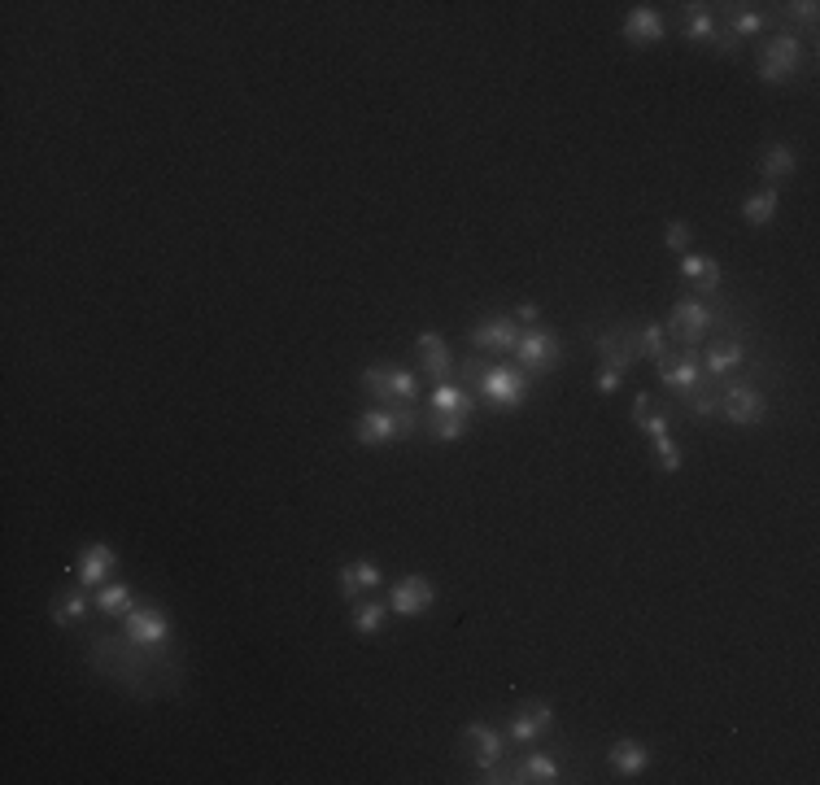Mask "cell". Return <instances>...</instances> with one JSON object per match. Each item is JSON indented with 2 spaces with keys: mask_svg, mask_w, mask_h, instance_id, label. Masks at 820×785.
Here are the masks:
<instances>
[{
  "mask_svg": "<svg viewBox=\"0 0 820 785\" xmlns=\"http://www.w3.org/2000/svg\"><path fill=\"white\" fill-rule=\"evenodd\" d=\"M476 389L489 410H520L528 402V389H533V376H524L520 367H489L476 380Z\"/></svg>",
  "mask_w": 820,
  "mask_h": 785,
  "instance_id": "1",
  "label": "cell"
},
{
  "mask_svg": "<svg viewBox=\"0 0 820 785\" xmlns=\"http://www.w3.org/2000/svg\"><path fill=\"white\" fill-rule=\"evenodd\" d=\"M415 428H419L415 406H402V410H367V415H358V424H354V441H358V445H393V441L410 437Z\"/></svg>",
  "mask_w": 820,
  "mask_h": 785,
  "instance_id": "2",
  "label": "cell"
},
{
  "mask_svg": "<svg viewBox=\"0 0 820 785\" xmlns=\"http://www.w3.org/2000/svg\"><path fill=\"white\" fill-rule=\"evenodd\" d=\"M563 362V341L554 332H541V328H528L520 332V345H515V367L524 376H546V371H559Z\"/></svg>",
  "mask_w": 820,
  "mask_h": 785,
  "instance_id": "3",
  "label": "cell"
},
{
  "mask_svg": "<svg viewBox=\"0 0 820 785\" xmlns=\"http://www.w3.org/2000/svg\"><path fill=\"white\" fill-rule=\"evenodd\" d=\"M711 323H716V310L698 297H685V301H677V310H672V319H668V341L698 349V341L711 332Z\"/></svg>",
  "mask_w": 820,
  "mask_h": 785,
  "instance_id": "4",
  "label": "cell"
},
{
  "mask_svg": "<svg viewBox=\"0 0 820 785\" xmlns=\"http://www.w3.org/2000/svg\"><path fill=\"white\" fill-rule=\"evenodd\" d=\"M803 66V40L799 35H773V40L764 44V62H759V79L764 83H786L790 75H799Z\"/></svg>",
  "mask_w": 820,
  "mask_h": 785,
  "instance_id": "5",
  "label": "cell"
},
{
  "mask_svg": "<svg viewBox=\"0 0 820 785\" xmlns=\"http://www.w3.org/2000/svg\"><path fill=\"white\" fill-rule=\"evenodd\" d=\"M363 389H367L371 397H384V402H406V406H415L419 376H415V371H397V367H367V371H363Z\"/></svg>",
  "mask_w": 820,
  "mask_h": 785,
  "instance_id": "6",
  "label": "cell"
},
{
  "mask_svg": "<svg viewBox=\"0 0 820 785\" xmlns=\"http://www.w3.org/2000/svg\"><path fill=\"white\" fill-rule=\"evenodd\" d=\"M520 319L515 314H489V319H480L476 328H472V345L476 349H485V354H515V345H520Z\"/></svg>",
  "mask_w": 820,
  "mask_h": 785,
  "instance_id": "7",
  "label": "cell"
},
{
  "mask_svg": "<svg viewBox=\"0 0 820 785\" xmlns=\"http://www.w3.org/2000/svg\"><path fill=\"white\" fill-rule=\"evenodd\" d=\"M127 642L140 650H158L171 642V615H162L158 607H131L127 611Z\"/></svg>",
  "mask_w": 820,
  "mask_h": 785,
  "instance_id": "8",
  "label": "cell"
},
{
  "mask_svg": "<svg viewBox=\"0 0 820 785\" xmlns=\"http://www.w3.org/2000/svg\"><path fill=\"white\" fill-rule=\"evenodd\" d=\"M432 602H437V589H432L428 576H402L389 594V611L402 615V620H419V615L432 611Z\"/></svg>",
  "mask_w": 820,
  "mask_h": 785,
  "instance_id": "9",
  "label": "cell"
},
{
  "mask_svg": "<svg viewBox=\"0 0 820 785\" xmlns=\"http://www.w3.org/2000/svg\"><path fill=\"white\" fill-rule=\"evenodd\" d=\"M720 410H725V419L729 424H759V419L768 415V402H764V393L751 389V384H729L725 393H720Z\"/></svg>",
  "mask_w": 820,
  "mask_h": 785,
  "instance_id": "10",
  "label": "cell"
},
{
  "mask_svg": "<svg viewBox=\"0 0 820 785\" xmlns=\"http://www.w3.org/2000/svg\"><path fill=\"white\" fill-rule=\"evenodd\" d=\"M659 371H663V384L668 389H677V393H694V389H703V358H698V349H681V354H668L659 362Z\"/></svg>",
  "mask_w": 820,
  "mask_h": 785,
  "instance_id": "11",
  "label": "cell"
},
{
  "mask_svg": "<svg viewBox=\"0 0 820 785\" xmlns=\"http://www.w3.org/2000/svg\"><path fill=\"white\" fill-rule=\"evenodd\" d=\"M554 729V707L550 703H528L524 711H515L511 724H506V742L515 746H528V742H541V733Z\"/></svg>",
  "mask_w": 820,
  "mask_h": 785,
  "instance_id": "12",
  "label": "cell"
},
{
  "mask_svg": "<svg viewBox=\"0 0 820 785\" xmlns=\"http://www.w3.org/2000/svg\"><path fill=\"white\" fill-rule=\"evenodd\" d=\"M463 738H467V746H472V759H476L480 772L498 768L506 759V733H498L493 724H467Z\"/></svg>",
  "mask_w": 820,
  "mask_h": 785,
  "instance_id": "13",
  "label": "cell"
},
{
  "mask_svg": "<svg viewBox=\"0 0 820 785\" xmlns=\"http://www.w3.org/2000/svg\"><path fill=\"white\" fill-rule=\"evenodd\" d=\"M598 358H602V367L624 371V376H629L633 362H637V336H633V328H611V332H602V336H598Z\"/></svg>",
  "mask_w": 820,
  "mask_h": 785,
  "instance_id": "14",
  "label": "cell"
},
{
  "mask_svg": "<svg viewBox=\"0 0 820 785\" xmlns=\"http://www.w3.org/2000/svg\"><path fill=\"white\" fill-rule=\"evenodd\" d=\"M415 354H419V367H424L437 384L454 376V354H450V345H445L441 332H419L415 336Z\"/></svg>",
  "mask_w": 820,
  "mask_h": 785,
  "instance_id": "15",
  "label": "cell"
},
{
  "mask_svg": "<svg viewBox=\"0 0 820 785\" xmlns=\"http://www.w3.org/2000/svg\"><path fill=\"white\" fill-rule=\"evenodd\" d=\"M114 567H118V554H114V546H105V541H92V546L79 554L75 576H79V585H83V589H96V585H105V581H110V572H114Z\"/></svg>",
  "mask_w": 820,
  "mask_h": 785,
  "instance_id": "16",
  "label": "cell"
},
{
  "mask_svg": "<svg viewBox=\"0 0 820 785\" xmlns=\"http://www.w3.org/2000/svg\"><path fill=\"white\" fill-rule=\"evenodd\" d=\"M380 581H384V567L371 563V559L345 563L341 576H336V585H341V598H345V602H358V598L367 594V589H380Z\"/></svg>",
  "mask_w": 820,
  "mask_h": 785,
  "instance_id": "17",
  "label": "cell"
},
{
  "mask_svg": "<svg viewBox=\"0 0 820 785\" xmlns=\"http://www.w3.org/2000/svg\"><path fill=\"white\" fill-rule=\"evenodd\" d=\"M663 14L659 9H650V5H633L629 9V18H624V27H620V35L629 44H637V48H646V44H659L663 40Z\"/></svg>",
  "mask_w": 820,
  "mask_h": 785,
  "instance_id": "18",
  "label": "cell"
},
{
  "mask_svg": "<svg viewBox=\"0 0 820 785\" xmlns=\"http://www.w3.org/2000/svg\"><path fill=\"white\" fill-rule=\"evenodd\" d=\"M742 362H746V349L738 336H729V341H716L707 349V358H703V376L711 380H725L733 376V371H742Z\"/></svg>",
  "mask_w": 820,
  "mask_h": 785,
  "instance_id": "19",
  "label": "cell"
},
{
  "mask_svg": "<svg viewBox=\"0 0 820 785\" xmlns=\"http://www.w3.org/2000/svg\"><path fill=\"white\" fill-rule=\"evenodd\" d=\"M428 402H432V415H472L476 397L467 389H458L454 380H441V384H432Z\"/></svg>",
  "mask_w": 820,
  "mask_h": 785,
  "instance_id": "20",
  "label": "cell"
},
{
  "mask_svg": "<svg viewBox=\"0 0 820 785\" xmlns=\"http://www.w3.org/2000/svg\"><path fill=\"white\" fill-rule=\"evenodd\" d=\"M681 280L698 284L703 293H720V280H725V271H720V262L703 258V253H681Z\"/></svg>",
  "mask_w": 820,
  "mask_h": 785,
  "instance_id": "21",
  "label": "cell"
},
{
  "mask_svg": "<svg viewBox=\"0 0 820 785\" xmlns=\"http://www.w3.org/2000/svg\"><path fill=\"white\" fill-rule=\"evenodd\" d=\"M511 777H515V785H554V781H563L559 777V759H550V755H528L524 764H511Z\"/></svg>",
  "mask_w": 820,
  "mask_h": 785,
  "instance_id": "22",
  "label": "cell"
},
{
  "mask_svg": "<svg viewBox=\"0 0 820 785\" xmlns=\"http://www.w3.org/2000/svg\"><path fill=\"white\" fill-rule=\"evenodd\" d=\"M611 768L620 772V777H637V772H646V764H650V751L642 742H633V738H620L611 746Z\"/></svg>",
  "mask_w": 820,
  "mask_h": 785,
  "instance_id": "23",
  "label": "cell"
},
{
  "mask_svg": "<svg viewBox=\"0 0 820 785\" xmlns=\"http://www.w3.org/2000/svg\"><path fill=\"white\" fill-rule=\"evenodd\" d=\"M794 171H799V153H794L790 144H768V153L759 157V175H764L768 184H777V179H790Z\"/></svg>",
  "mask_w": 820,
  "mask_h": 785,
  "instance_id": "24",
  "label": "cell"
},
{
  "mask_svg": "<svg viewBox=\"0 0 820 785\" xmlns=\"http://www.w3.org/2000/svg\"><path fill=\"white\" fill-rule=\"evenodd\" d=\"M685 40L703 44V40H720V27L711 18V5H685Z\"/></svg>",
  "mask_w": 820,
  "mask_h": 785,
  "instance_id": "25",
  "label": "cell"
},
{
  "mask_svg": "<svg viewBox=\"0 0 820 785\" xmlns=\"http://www.w3.org/2000/svg\"><path fill=\"white\" fill-rule=\"evenodd\" d=\"M389 602H367V598H358L354 602V628L363 637H380L384 633V620H389Z\"/></svg>",
  "mask_w": 820,
  "mask_h": 785,
  "instance_id": "26",
  "label": "cell"
},
{
  "mask_svg": "<svg viewBox=\"0 0 820 785\" xmlns=\"http://www.w3.org/2000/svg\"><path fill=\"white\" fill-rule=\"evenodd\" d=\"M637 336V358H650V362H663L672 354L668 349V328H659V323H646V328H633Z\"/></svg>",
  "mask_w": 820,
  "mask_h": 785,
  "instance_id": "27",
  "label": "cell"
},
{
  "mask_svg": "<svg viewBox=\"0 0 820 785\" xmlns=\"http://www.w3.org/2000/svg\"><path fill=\"white\" fill-rule=\"evenodd\" d=\"M742 219L751 227H768V223H773L777 219V188H764V192H755V197H746Z\"/></svg>",
  "mask_w": 820,
  "mask_h": 785,
  "instance_id": "28",
  "label": "cell"
},
{
  "mask_svg": "<svg viewBox=\"0 0 820 785\" xmlns=\"http://www.w3.org/2000/svg\"><path fill=\"white\" fill-rule=\"evenodd\" d=\"M88 607H92V602H88V594H83V589H75V594H57L53 598V624H79L83 620V615H88Z\"/></svg>",
  "mask_w": 820,
  "mask_h": 785,
  "instance_id": "29",
  "label": "cell"
},
{
  "mask_svg": "<svg viewBox=\"0 0 820 785\" xmlns=\"http://www.w3.org/2000/svg\"><path fill=\"white\" fill-rule=\"evenodd\" d=\"M131 602H136L131 585H105V589H96V611H101V615H127Z\"/></svg>",
  "mask_w": 820,
  "mask_h": 785,
  "instance_id": "30",
  "label": "cell"
},
{
  "mask_svg": "<svg viewBox=\"0 0 820 785\" xmlns=\"http://www.w3.org/2000/svg\"><path fill=\"white\" fill-rule=\"evenodd\" d=\"M432 441H445V445H454V441H463L467 437V415H432Z\"/></svg>",
  "mask_w": 820,
  "mask_h": 785,
  "instance_id": "31",
  "label": "cell"
},
{
  "mask_svg": "<svg viewBox=\"0 0 820 785\" xmlns=\"http://www.w3.org/2000/svg\"><path fill=\"white\" fill-rule=\"evenodd\" d=\"M655 463H659V471H681V450H677V441L672 437H655Z\"/></svg>",
  "mask_w": 820,
  "mask_h": 785,
  "instance_id": "32",
  "label": "cell"
},
{
  "mask_svg": "<svg viewBox=\"0 0 820 785\" xmlns=\"http://www.w3.org/2000/svg\"><path fill=\"white\" fill-rule=\"evenodd\" d=\"M759 31H768V14H755V9L733 14V35H759Z\"/></svg>",
  "mask_w": 820,
  "mask_h": 785,
  "instance_id": "33",
  "label": "cell"
},
{
  "mask_svg": "<svg viewBox=\"0 0 820 785\" xmlns=\"http://www.w3.org/2000/svg\"><path fill=\"white\" fill-rule=\"evenodd\" d=\"M663 245H668L672 253H690L694 227H690V223H668V232H663Z\"/></svg>",
  "mask_w": 820,
  "mask_h": 785,
  "instance_id": "34",
  "label": "cell"
},
{
  "mask_svg": "<svg viewBox=\"0 0 820 785\" xmlns=\"http://www.w3.org/2000/svg\"><path fill=\"white\" fill-rule=\"evenodd\" d=\"M685 397H690V410H694L698 419H707V415H716V410H720V393H716V389H694V393H685Z\"/></svg>",
  "mask_w": 820,
  "mask_h": 785,
  "instance_id": "35",
  "label": "cell"
},
{
  "mask_svg": "<svg viewBox=\"0 0 820 785\" xmlns=\"http://www.w3.org/2000/svg\"><path fill=\"white\" fill-rule=\"evenodd\" d=\"M786 18L803 22V27H816V22H820V5H816V0H794V5H786Z\"/></svg>",
  "mask_w": 820,
  "mask_h": 785,
  "instance_id": "36",
  "label": "cell"
},
{
  "mask_svg": "<svg viewBox=\"0 0 820 785\" xmlns=\"http://www.w3.org/2000/svg\"><path fill=\"white\" fill-rule=\"evenodd\" d=\"M637 428H642L650 441H655V437H668V415H642V419H637Z\"/></svg>",
  "mask_w": 820,
  "mask_h": 785,
  "instance_id": "37",
  "label": "cell"
},
{
  "mask_svg": "<svg viewBox=\"0 0 820 785\" xmlns=\"http://www.w3.org/2000/svg\"><path fill=\"white\" fill-rule=\"evenodd\" d=\"M624 384V371H611V367H602V376H598V393H615Z\"/></svg>",
  "mask_w": 820,
  "mask_h": 785,
  "instance_id": "38",
  "label": "cell"
},
{
  "mask_svg": "<svg viewBox=\"0 0 820 785\" xmlns=\"http://www.w3.org/2000/svg\"><path fill=\"white\" fill-rule=\"evenodd\" d=\"M642 415H650V393H637V397H633V424H637Z\"/></svg>",
  "mask_w": 820,
  "mask_h": 785,
  "instance_id": "39",
  "label": "cell"
},
{
  "mask_svg": "<svg viewBox=\"0 0 820 785\" xmlns=\"http://www.w3.org/2000/svg\"><path fill=\"white\" fill-rule=\"evenodd\" d=\"M537 314H541V310L533 306V301H524V306L515 310V319H520V323H537Z\"/></svg>",
  "mask_w": 820,
  "mask_h": 785,
  "instance_id": "40",
  "label": "cell"
}]
</instances>
